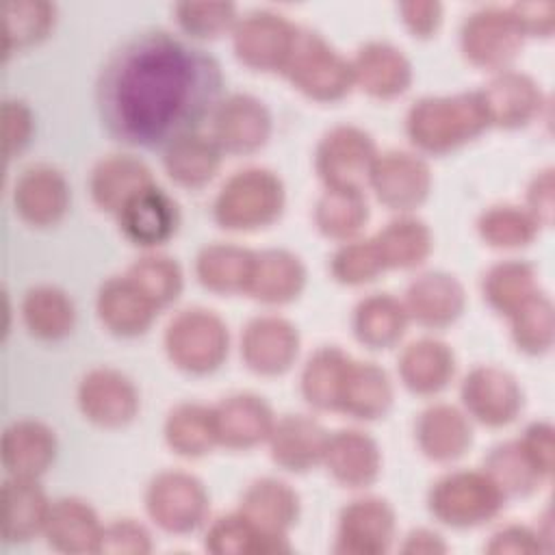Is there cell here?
Returning <instances> with one entry per match:
<instances>
[{
	"label": "cell",
	"mask_w": 555,
	"mask_h": 555,
	"mask_svg": "<svg viewBox=\"0 0 555 555\" xmlns=\"http://www.w3.org/2000/svg\"><path fill=\"white\" fill-rule=\"evenodd\" d=\"M251 262V249L230 243H210L202 247L195 258V275L202 286L212 293H245Z\"/></svg>",
	"instance_id": "obj_37"
},
{
	"label": "cell",
	"mask_w": 555,
	"mask_h": 555,
	"mask_svg": "<svg viewBox=\"0 0 555 555\" xmlns=\"http://www.w3.org/2000/svg\"><path fill=\"white\" fill-rule=\"evenodd\" d=\"M527 210L538 223L548 225L553 215V173L551 169L538 173L527 189Z\"/></svg>",
	"instance_id": "obj_57"
},
{
	"label": "cell",
	"mask_w": 555,
	"mask_h": 555,
	"mask_svg": "<svg viewBox=\"0 0 555 555\" xmlns=\"http://www.w3.org/2000/svg\"><path fill=\"white\" fill-rule=\"evenodd\" d=\"M486 551L488 553H535V551H542V546H540V535L535 531L520 525H507L490 538Z\"/></svg>",
	"instance_id": "obj_55"
},
{
	"label": "cell",
	"mask_w": 555,
	"mask_h": 555,
	"mask_svg": "<svg viewBox=\"0 0 555 555\" xmlns=\"http://www.w3.org/2000/svg\"><path fill=\"white\" fill-rule=\"evenodd\" d=\"M351 356L336 345L317 349L301 371V395L317 410H338Z\"/></svg>",
	"instance_id": "obj_39"
},
{
	"label": "cell",
	"mask_w": 555,
	"mask_h": 555,
	"mask_svg": "<svg viewBox=\"0 0 555 555\" xmlns=\"http://www.w3.org/2000/svg\"><path fill=\"white\" fill-rule=\"evenodd\" d=\"M165 351L186 373H210L228 356V327L212 310H180L165 327Z\"/></svg>",
	"instance_id": "obj_6"
},
{
	"label": "cell",
	"mask_w": 555,
	"mask_h": 555,
	"mask_svg": "<svg viewBox=\"0 0 555 555\" xmlns=\"http://www.w3.org/2000/svg\"><path fill=\"white\" fill-rule=\"evenodd\" d=\"M483 299L501 314L509 317L538 291L535 271L522 260H503L488 269L481 282Z\"/></svg>",
	"instance_id": "obj_43"
},
{
	"label": "cell",
	"mask_w": 555,
	"mask_h": 555,
	"mask_svg": "<svg viewBox=\"0 0 555 555\" xmlns=\"http://www.w3.org/2000/svg\"><path fill=\"white\" fill-rule=\"evenodd\" d=\"M369 184L384 206L408 212L427 199L431 189V171L421 156L390 150L377 154L371 167Z\"/></svg>",
	"instance_id": "obj_13"
},
{
	"label": "cell",
	"mask_w": 555,
	"mask_h": 555,
	"mask_svg": "<svg viewBox=\"0 0 555 555\" xmlns=\"http://www.w3.org/2000/svg\"><path fill=\"white\" fill-rule=\"evenodd\" d=\"M330 475L347 488L371 486L382 468L377 442L358 429H338L327 436L323 460Z\"/></svg>",
	"instance_id": "obj_25"
},
{
	"label": "cell",
	"mask_w": 555,
	"mask_h": 555,
	"mask_svg": "<svg viewBox=\"0 0 555 555\" xmlns=\"http://www.w3.org/2000/svg\"><path fill=\"white\" fill-rule=\"evenodd\" d=\"M221 154L223 152L210 137L193 132L165 147L163 165L176 184L202 189L215 178L221 165Z\"/></svg>",
	"instance_id": "obj_36"
},
{
	"label": "cell",
	"mask_w": 555,
	"mask_h": 555,
	"mask_svg": "<svg viewBox=\"0 0 555 555\" xmlns=\"http://www.w3.org/2000/svg\"><path fill=\"white\" fill-rule=\"evenodd\" d=\"M50 501L37 479L9 477L0 492V533L4 542H28L43 533Z\"/></svg>",
	"instance_id": "obj_26"
},
{
	"label": "cell",
	"mask_w": 555,
	"mask_h": 555,
	"mask_svg": "<svg viewBox=\"0 0 555 555\" xmlns=\"http://www.w3.org/2000/svg\"><path fill=\"white\" fill-rule=\"evenodd\" d=\"M284 208V184L264 167L234 171L212 202L215 221L234 232L271 225Z\"/></svg>",
	"instance_id": "obj_3"
},
{
	"label": "cell",
	"mask_w": 555,
	"mask_h": 555,
	"mask_svg": "<svg viewBox=\"0 0 555 555\" xmlns=\"http://www.w3.org/2000/svg\"><path fill=\"white\" fill-rule=\"evenodd\" d=\"M384 269L418 267L431 251V232L425 221L403 215L386 223L375 236Z\"/></svg>",
	"instance_id": "obj_40"
},
{
	"label": "cell",
	"mask_w": 555,
	"mask_h": 555,
	"mask_svg": "<svg viewBox=\"0 0 555 555\" xmlns=\"http://www.w3.org/2000/svg\"><path fill=\"white\" fill-rule=\"evenodd\" d=\"M121 234L141 247H154L173 236L180 223L176 199L154 182L137 191L117 212Z\"/></svg>",
	"instance_id": "obj_18"
},
{
	"label": "cell",
	"mask_w": 555,
	"mask_h": 555,
	"mask_svg": "<svg viewBox=\"0 0 555 555\" xmlns=\"http://www.w3.org/2000/svg\"><path fill=\"white\" fill-rule=\"evenodd\" d=\"M397 369L408 390L416 395H436L451 382L455 373V356L447 343L423 336L401 351Z\"/></svg>",
	"instance_id": "obj_31"
},
{
	"label": "cell",
	"mask_w": 555,
	"mask_h": 555,
	"mask_svg": "<svg viewBox=\"0 0 555 555\" xmlns=\"http://www.w3.org/2000/svg\"><path fill=\"white\" fill-rule=\"evenodd\" d=\"M538 221L527 208L503 204L492 206L477 219L479 236L492 247H520L535 238Z\"/></svg>",
	"instance_id": "obj_48"
},
{
	"label": "cell",
	"mask_w": 555,
	"mask_h": 555,
	"mask_svg": "<svg viewBox=\"0 0 555 555\" xmlns=\"http://www.w3.org/2000/svg\"><path fill=\"white\" fill-rule=\"evenodd\" d=\"M145 509L160 529L191 533L208 518V492L184 470H163L145 490Z\"/></svg>",
	"instance_id": "obj_8"
},
{
	"label": "cell",
	"mask_w": 555,
	"mask_h": 555,
	"mask_svg": "<svg viewBox=\"0 0 555 555\" xmlns=\"http://www.w3.org/2000/svg\"><path fill=\"white\" fill-rule=\"evenodd\" d=\"M78 405L100 427H124L139 412V392L121 371L100 366L80 379Z\"/></svg>",
	"instance_id": "obj_15"
},
{
	"label": "cell",
	"mask_w": 555,
	"mask_h": 555,
	"mask_svg": "<svg viewBox=\"0 0 555 555\" xmlns=\"http://www.w3.org/2000/svg\"><path fill=\"white\" fill-rule=\"evenodd\" d=\"M212 141L228 154H251L260 150L271 134V115L267 106L249 93L223 98L212 115Z\"/></svg>",
	"instance_id": "obj_14"
},
{
	"label": "cell",
	"mask_w": 555,
	"mask_h": 555,
	"mask_svg": "<svg viewBox=\"0 0 555 555\" xmlns=\"http://www.w3.org/2000/svg\"><path fill=\"white\" fill-rule=\"evenodd\" d=\"M221 87V67L206 50L167 30H143L106 59L95 104L115 141L154 150L197 132Z\"/></svg>",
	"instance_id": "obj_1"
},
{
	"label": "cell",
	"mask_w": 555,
	"mask_h": 555,
	"mask_svg": "<svg viewBox=\"0 0 555 555\" xmlns=\"http://www.w3.org/2000/svg\"><path fill=\"white\" fill-rule=\"evenodd\" d=\"M488 126L477 91L427 95L416 100L405 115L410 141L429 154H447L479 137Z\"/></svg>",
	"instance_id": "obj_2"
},
{
	"label": "cell",
	"mask_w": 555,
	"mask_h": 555,
	"mask_svg": "<svg viewBox=\"0 0 555 555\" xmlns=\"http://www.w3.org/2000/svg\"><path fill=\"white\" fill-rule=\"evenodd\" d=\"M173 11L180 28L197 39L219 37L238 22L232 2H180Z\"/></svg>",
	"instance_id": "obj_51"
},
{
	"label": "cell",
	"mask_w": 555,
	"mask_h": 555,
	"mask_svg": "<svg viewBox=\"0 0 555 555\" xmlns=\"http://www.w3.org/2000/svg\"><path fill=\"white\" fill-rule=\"evenodd\" d=\"M410 317L397 297L388 293H373L358 301L353 310V334L369 349H388L405 332Z\"/></svg>",
	"instance_id": "obj_35"
},
{
	"label": "cell",
	"mask_w": 555,
	"mask_h": 555,
	"mask_svg": "<svg viewBox=\"0 0 555 555\" xmlns=\"http://www.w3.org/2000/svg\"><path fill=\"white\" fill-rule=\"evenodd\" d=\"M152 182V171L141 158L132 154H111L93 167L89 191L102 210L115 215L137 191Z\"/></svg>",
	"instance_id": "obj_33"
},
{
	"label": "cell",
	"mask_w": 555,
	"mask_h": 555,
	"mask_svg": "<svg viewBox=\"0 0 555 555\" xmlns=\"http://www.w3.org/2000/svg\"><path fill=\"white\" fill-rule=\"evenodd\" d=\"M0 455L9 477L37 479L54 462L56 436L41 421H35V418L13 421L2 434Z\"/></svg>",
	"instance_id": "obj_23"
},
{
	"label": "cell",
	"mask_w": 555,
	"mask_h": 555,
	"mask_svg": "<svg viewBox=\"0 0 555 555\" xmlns=\"http://www.w3.org/2000/svg\"><path fill=\"white\" fill-rule=\"evenodd\" d=\"M351 69L353 85L358 82L369 95L382 100L401 95L412 82L408 56L386 41L364 43L351 61Z\"/></svg>",
	"instance_id": "obj_29"
},
{
	"label": "cell",
	"mask_w": 555,
	"mask_h": 555,
	"mask_svg": "<svg viewBox=\"0 0 555 555\" xmlns=\"http://www.w3.org/2000/svg\"><path fill=\"white\" fill-rule=\"evenodd\" d=\"M512 11L525 35H548L553 28V4H514Z\"/></svg>",
	"instance_id": "obj_58"
},
{
	"label": "cell",
	"mask_w": 555,
	"mask_h": 555,
	"mask_svg": "<svg viewBox=\"0 0 555 555\" xmlns=\"http://www.w3.org/2000/svg\"><path fill=\"white\" fill-rule=\"evenodd\" d=\"M306 284L304 262L286 249L254 251V262L245 293L264 304H286Z\"/></svg>",
	"instance_id": "obj_32"
},
{
	"label": "cell",
	"mask_w": 555,
	"mask_h": 555,
	"mask_svg": "<svg viewBox=\"0 0 555 555\" xmlns=\"http://www.w3.org/2000/svg\"><path fill=\"white\" fill-rule=\"evenodd\" d=\"M505 503V494L483 470H453L442 475L427 494V507L436 520L453 529L479 527L492 520Z\"/></svg>",
	"instance_id": "obj_5"
},
{
	"label": "cell",
	"mask_w": 555,
	"mask_h": 555,
	"mask_svg": "<svg viewBox=\"0 0 555 555\" xmlns=\"http://www.w3.org/2000/svg\"><path fill=\"white\" fill-rule=\"evenodd\" d=\"M280 72L295 89L317 102L340 100L353 87L351 61L310 28L297 26L291 52Z\"/></svg>",
	"instance_id": "obj_4"
},
{
	"label": "cell",
	"mask_w": 555,
	"mask_h": 555,
	"mask_svg": "<svg viewBox=\"0 0 555 555\" xmlns=\"http://www.w3.org/2000/svg\"><path fill=\"white\" fill-rule=\"evenodd\" d=\"M399 13L414 37H429L442 20V7L438 2H401Z\"/></svg>",
	"instance_id": "obj_56"
},
{
	"label": "cell",
	"mask_w": 555,
	"mask_h": 555,
	"mask_svg": "<svg viewBox=\"0 0 555 555\" xmlns=\"http://www.w3.org/2000/svg\"><path fill=\"white\" fill-rule=\"evenodd\" d=\"M414 434L423 455L434 462L457 460L473 444V425L468 414L451 403L427 405L418 414Z\"/></svg>",
	"instance_id": "obj_27"
},
{
	"label": "cell",
	"mask_w": 555,
	"mask_h": 555,
	"mask_svg": "<svg viewBox=\"0 0 555 555\" xmlns=\"http://www.w3.org/2000/svg\"><path fill=\"white\" fill-rule=\"evenodd\" d=\"M22 319L33 336L41 340H59L72 332L76 310L65 291L39 284L26 291L22 299Z\"/></svg>",
	"instance_id": "obj_38"
},
{
	"label": "cell",
	"mask_w": 555,
	"mask_h": 555,
	"mask_svg": "<svg viewBox=\"0 0 555 555\" xmlns=\"http://www.w3.org/2000/svg\"><path fill=\"white\" fill-rule=\"evenodd\" d=\"M165 440L169 449L184 457H199L217 444L212 408L202 403H178L165 421Z\"/></svg>",
	"instance_id": "obj_42"
},
{
	"label": "cell",
	"mask_w": 555,
	"mask_h": 555,
	"mask_svg": "<svg viewBox=\"0 0 555 555\" xmlns=\"http://www.w3.org/2000/svg\"><path fill=\"white\" fill-rule=\"evenodd\" d=\"M395 538V509L379 496L347 503L338 516L334 551L340 555H382Z\"/></svg>",
	"instance_id": "obj_12"
},
{
	"label": "cell",
	"mask_w": 555,
	"mask_h": 555,
	"mask_svg": "<svg viewBox=\"0 0 555 555\" xmlns=\"http://www.w3.org/2000/svg\"><path fill=\"white\" fill-rule=\"evenodd\" d=\"M460 399L466 414L488 427H503L522 410V390L516 377L492 364H481L466 373Z\"/></svg>",
	"instance_id": "obj_11"
},
{
	"label": "cell",
	"mask_w": 555,
	"mask_h": 555,
	"mask_svg": "<svg viewBox=\"0 0 555 555\" xmlns=\"http://www.w3.org/2000/svg\"><path fill=\"white\" fill-rule=\"evenodd\" d=\"M126 278L160 310L169 306L182 291V271L180 264L160 254H147L134 260Z\"/></svg>",
	"instance_id": "obj_47"
},
{
	"label": "cell",
	"mask_w": 555,
	"mask_h": 555,
	"mask_svg": "<svg viewBox=\"0 0 555 555\" xmlns=\"http://www.w3.org/2000/svg\"><path fill=\"white\" fill-rule=\"evenodd\" d=\"M512 319V338L527 353H542L553 340V306L544 293H535L525 301Z\"/></svg>",
	"instance_id": "obj_49"
},
{
	"label": "cell",
	"mask_w": 555,
	"mask_h": 555,
	"mask_svg": "<svg viewBox=\"0 0 555 555\" xmlns=\"http://www.w3.org/2000/svg\"><path fill=\"white\" fill-rule=\"evenodd\" d=\"M54 24V7L43 0H7L2 4V50L28 48L41 41Z\"/></svg>",
	"instance_id": "obj_46"
},
{
	"label": "cell",
	"mask_w": 555,
	"mask_h": 555,
	"mask_svg": "<svg viewBox=\"0 0 555 555\" xmlns=\"http://www.w3.org/2000/svg\"><path fill=\"white\" fill-rule=\"evenodd\" d=\"M332 275L340 284L358 286L375 280L384 271V262L375 247L373 238H356L345 241L330 262Z\"/></svg>",
	"instance_id": "obj_50"
},
{
	"label": "cell",
	"mask_w": 555,
	"mask_h": 555,
	"mask_svg": "<svg viewBox=\"0 0 555 555\" xmlns=\"http://www.w3.org/2000/svg\"><path fill=\"white\" fill-rule=\"evenodd\" d=\"M483 473L507 496H527L546 479L527 457L518 440L501 442L483 460Z\"/></svg>",
	"instance_id": "obj_45"
},
{
	"label": "cell",
	"mask_w": 555,
	"mask_h": 555,
	"mask_svg": "<svg viewBox=\"0 0 555 555\" xmlns=\"http://www.w3.org/2000/svg\"><path fill=\"white\" fill-rule=\"evenodd\" d=\"M33 113L22 100H4L2 102V137H4V154L13 158L20 154L33 137Z\"/></svg>",
	"instance_id": "obj_53"
},
{
	"label": "cell",
	"mask_w": 555,
	"mask_h": 555,
	"mask_svg": "<svg viewBox=\"0 0 555 555\" xmlns=\"http://www.w3.org/2000/svg\"><path fill=\"white\" fill-rule=\"evenodd\" d=\"M206 548L217 555H271L288 553V540H275L258 531L238 509L219 516L206 531Z\"/></svg>",
	"instance_id": "obj_41"
},
{
	"label": "cell",
	"mask_w": 555,
	"mask_h": 555,
	"mask_svg": "<svg viewBox=\"0 0 555 555\" xmlns=\"http://www.w3.org/2000/svg\"><path fill=\"white\" fill-rule=\"evenodd\" d=\"M477 93L481 98L488 124L499 128L527 126L542 106L540 87L520 72L503 69Z\"/></svg>",
	"instance_id": "obj_20"
},
{
	"label": "cell",
	"mask_w": 555,
	"mask_h": 555,
	"mask_svg": "<svg viewBox=\"0 0 555 555\" xmlns=\"http://www.w3.org/2000/svg\"><path fill=\"white\" fill-rule=\"evenodd\" d=\"M377 158L375 141L358 126H334L323 134L314 154V169L325 189L362 191Z\"/></svg>",
	"instance_id": "obj_7"
},
{
	"label": "cell",
	"mask_w": 555,
	"mask_h": 555,
	"mask_svg": "<svg viewBox=\"0 0 555 555\" xmlns=\"http://www.w3.org/2000/svg\"><path fill=\"white\" fill-rule=\"evenodd\" d=\"M299 351L297 327L278 314L254 317L241 334V358L258 375H280Z\"/></svg>",
	"instance_id": "obj_16"
},
{
	"label": "cell",
	"mask_w": 555,
	"mask_h": 555,
	"mask_svg": "<svg viewBox=\"0 0 555 555\" xmlns=\"http://www.w3.org/2000/svg\"><path fill=\"white\" fill-rule=\"evenodd\" d=\"M531 464L548 479L553 470V427L548 423H533L518 438Z\"/></svg>",
	"instance_id": "obj_54"
},
{
	"label": "cell",
	"mask_w": 555,
	"mask_h": 555,
	"mask_svg": "<svg viewBox=\"0 0 555 555\" xmlns=\"http://www.w3.org/2000/svg\"><path fill=\"white\" fill-rule=\"evenodd\" d=\"M466 295L460 280L444 271H427L408 284L403 306L423 327H447L464 310Z\"/></svg>",
	"instance_id": "obj_21"
},
{
	"label": "cell",
	"mask_w": 555,
	"mask_h": 555,
	"mask_svg": "<svg viewBox=\"0 0 555 555\" xmlns=\"http://www.w3.org/2000/svg\"><path fill=\"white\" fill-rule=\"evenodd\" d=\"M327 431L319 421L306 414H284L269 434L271 460L284 470L306 473L323 460Z\"/></svg>",
	"instance_id": "obj_24"
},
{
	"label": "cell",
	"mask_w": 555,
	"mask_h": 555,
	"mask_svg": "<svg viewBox=\"0 0 555 555\" xmlns=\"http://www.w3.org/2000/svg\"><path fill=\"white\" fill-rule=\"evenodd\" d=\"M401 551L403 553H444L447 544L431 529H414L405 535Z\"/></svg>",
	"instance_id": "obj_59"
},
{
	"label": "cell",
	"mask_w": 555,
	"mask_h": 555,
	"mask_svg": "<svg viewBox=\"0 0 555 555\" xmlns=\"http://www.w3.org/2000/svg\"><path fill=\"white\" fill-rule=\"evenodd\" d=\"M95 308L104 327L117 336L143 334L158 312V308L126 275L108 278L100 286Z\"/></svg>",
	"instance_id": "obj_30"
},
{
	"label": "cell",
	"mask_w": 555,
	"mask_h": 555,
	"mask_svg": "<svg viewBox=\"0 0 555 555\" xmlns=\"http://www.w3.org/2000/svg\"><path fill=\"white\" fill-rule=\"evenodd\" d=\"M11 202L22 221L48 228L63 219L69 208V186L65 176L50 165L26 167L13 182Z\"/></svg>",
	"instance_id": "obj_17"
},
{
	"label": "cell",
	"mask_w": 555,
	"mask_h": 555,
	"mask_svg": "<svg viewBox=\"0 0 555 555\" xmlns=\"http://www.w3.org/2000/svg\"><path fill=\"white\" fill-rule=\"evenodd\" d=\"M104 525L89 503L63 496L50 503L43 525L48 544L61 553H100Z\"/></svg>",
	"instance_id": "obj_28"
},
{
	"label": "cell",
	"mask_w": 555,
	"mask_h": 555,
	"mask_svg": "<svg viewBox=\"0 0 555 555\" xmlns=\"http://www.w3.org/2000/svg\"><path fill=\"white\" fill-rule=\"evenodd\" d=\"M238 512L264 535L288 540V529L299 516V494L275 477H262L247 486Z\"/></svg>",
	"instance_id": "obj_22"
},
{
	"label": "cell",
	"mask_w": 555,
	"mask_h": 555,
	"mask_svg": "<svg viewBox=\"0 0 555 555\" xmlns=\"http://www.w3.org/2000/svg\"><path fill=\"white\" fill-rule=\"evenodd\" d=\"M295 35L297 26L293 22L280 13L260 9L238 17L232 43L238 61L247 67L258 72H280Z\"/></svg>",
	"instance_id": "obj_10"
},
{
	"label": "cell",
	"mask_w": 555,
	"mask_h": 555,
	"mask_svg": "<svg viewBox=\"0 0 555 555\" xmlns=\"http://www.w3.org/2000/svg\"><path fill=\"white\" fill-rule=\"evenodd\" d=\"M152 551V538L147 529L132 518H121L104 525L100 553H121V555H143Z\"/></svg>",
	"instance_id": "obj_52"
},
{
	"label": "cell",
	"mask_w": 555,
	"mask_h": 555,
	"mask_svg": "<svg viewBox=\"0 0 555 555\" xmlns=\"http://www.w3.org/2000/svg\"><path fill=\"white\" fill-rule=\"evenodd\" d=\"M392 405V384L388 373L375 362H349L338 410L362 421L384 416Z\"/></svg>",
	"instance_id": "obj_34"
},
{
	"label": "cell",
	"mask_w": 555,
	"mask_h": 555,
	"mask_svg": "<svg viewBox=\"0 0 555 555\" xmlns=\"http://www.w3.org/2000/svg\"><path fill=\"white\" fill-rule=\"evenodd\" d=\"M273 423L275 418L269 403L251 392H236L212 405L217 444L228 449L256 447L269 438Z\"/></svg>",
	"instance_id": "obj_19"
},
{
	"label": "cell",
	"mask_w": 555,
	"mask_h": 555,
	"mask_svg": "<svg viewBox=\"0 0 555 555\" xmlns=\"http://www.w3.org/2000/svg\"><path fill=\"white\" fill-rule=\"evenodd\" d=\"M525 37L512 9L483 7L466 15L460 30V48L473 65L503 72L520 52Z\"/></svg>",
	"instance_id": "obj_9"
},
{
	"label": "cell",
	"mask_w": 555,
	"mask_h": 555,
	"mask_svg": "<svg viewBox=\"0 0 555 555\" xmlns=\"http://www.w3.org/2000/svg\"><path fill=\"white\" fill-rule=\"evenodd\" d=\"M369 219L362 191L325 189L314 206V223L321 234L334 241H351Z\"/></svg>",
	"instance_id": "obj_44"
}]
</instances>
